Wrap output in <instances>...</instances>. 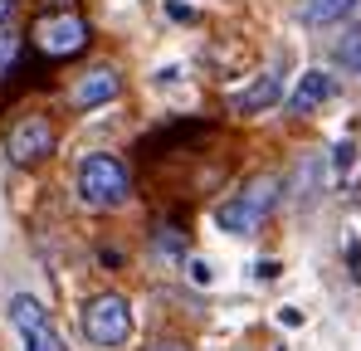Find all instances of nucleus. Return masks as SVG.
<instances>
[{
	"mask_svg": "<svg viewBox=\"0 0 361 351\" xmlns=\"http://www.w3.org/2000/svg\"><path fill=\"white\" fill-rule=\"evenodd\" d=\"M332 161H337V171H347L352 166V142H337V156Z\"/></svg>",
	"mask_w": 361,
	"mask_h": 351,
	"instance_id": "2eb2a0df",
	"label": "nucleus"
},
{
	"mask_svg": "<svg viewBox=\"0 0 361 351\" xmlns=\"http://www.w3.org/2000/svg\"><path fill=\"white\" fill-rule=\"evenodd\" d=\"M357 15V0H302V25L322 30V25H342Z\"/></svg>",
	"mask_w": 361,
	"mask_h": 351,
	"instance_id": "9d476101",
	"label": "nucleus"
},
{
	"mask_svg": "<svg viewBox=\"0 0 361 351\" xmlns=\"http://www.w3.org/2000/svg\"><path fill=\"white\" fill-rule=\"evenodd\" d=\"M157 254H171V259H180V239H176V230H161V234H157Z\"/></svg>",
	"mask_w": 361,
	"mask_h": 351,
	"instance_id": "4468645a",
	"label": "nucleus"
},
{
	"mask_svg": "<svg viewBox=\"0 0 361 351\" xmlns=\"http://www.w3.org/2000/svg\"><path fill=\"white\" fill-rule=\"evenodd\" d=\"M132 327H137V322H132V302H127L122 292H98V297L83 302V337H88L93 347H103V351L127 347Z\"/></svg>",
	"mask_w": 361,
	"mask_h": 351,
	"instance_id": "7ed1b4c3",
	"label": "nucleus"
},
{
	"mask_svg": "<svg viewBox=\"0 0 361 351\" xmlns=\"http://www.w3.org/2000/svg\"><path fill=\"white\" fill-rule=\"evenodd\" d=\"M166 10H171V20H190V5H180V0H171Z\"/></svg>",
	"mask_w": 361,
	"mask_h": 351,
	"instance_id": "a211bd4d",
	"label": "nucleus"
},
{
	"mask_svg": "<svg viewBox=\"0 0 361 351\" xmlns=\"http://www.w3.org/2000/svg\"><path fill=\"white\" fill-rule=\"evenodd\" d=\"M15 10V0H0V25H5V15Z\"/></svg>",
	"mask_w": 361,
	"mask_h": 351,
	"instance_id": "aec40b11",
	"label": "nucleus"
},
{
	"mask_svg": "<svg viewBox=\"0 0 361 351\" xmlns=\"http://www.w3.org/2000/svg\"><path fill=\"white\" fill-rule=\"evenodd\" d=\"M122 93L118 68H88L78 83H73V108H103Z\"/></svg>",
	"mask_w": 361,
	"mask_h": 351,
	"instance_id": "1a4fd4ad",
	"label": "nucleus"
},
{
	"mask_svg": "<svg viewBox=\"0 0 361 351\" xmlns=\"http://www.w3.org/2000/svg\"><path fill=\"white\" fill-rule=\"evenodd\" d=\"M337 63L352 68V73H361V35H347V39L337 44Z\"/></svg>",
	"mask_w": 361,
	"mask_h": 351,
	"instance_id": "9b49d317",
	"label": "nucleus"
},
{
	"mask_svg": "<svg viewBox=\"0 0 361 351\" xmlns=\"http://www.w3.org/2000/svg\"><path fill=\"white\" fill-rule=\"evenodd\" d=\"M10 322L20 327V337H25V351H59L54 332H49V312L39 307V297H30V292H15V297H10Z\"/></svg>",
	"mask_w": 361,
	"mask_h": 351,
	"instance_id": "423d86ee",
	"label": "nucleus"
},
{
	"mask_svg": "<svg viewBox=\"0 0 361 351\" xmlns=\"http://www.w3.org/2000/svg\"><path fill=\"white\" fill-rule=\"evenodd\" d=\"M185 269H190V283L195 288H210L215 283V264L210 259H185Z\"/></svg>",
	"mask_w": 361,
	"mask_h": 351,
	"instance_id": "ddd939ff",
	"label": "nucleus"
},
{
	"mask_svg": "<svg viewBox=\"0 0 361 351\" xmlns=\"http://www.w3.org/2000/svg\"><path fill=\"white\" fill-rule=\"evenodd\" d=\"M73 185H78V200H83L88 210H118V205H127V195H132L127 166H122L118 156H108V152H88V156L78 161Z\"/></svg>",
	"mask_w": 361,
	"mask_h": 351,
	"instance_id": "f257e3e1",
	"label": "nucleus"
},
{
	"mask_svg": "<svg viewBox=\"0 0 361 351\" xmlns=\"http://www.w3.org/2000/svg\"><path fill=\"white\" fill-rule=\"evenodd\" d=\"M279 190H283V180H279V176H254L240 195H230V200L215 210V225H220L225 234H235V239L254 234L264 220H269V215H274Z\"/></svg>",
	"mask_w": 361,
	"mask_h": 351,
	"instance_id": "f03ea898",
	"label": "nucleus"
},
{
	"mask_svg": "<svg viewBox=\"0 0 361 351\" xmlns=\"http://www.w3.org/2000/svg\"><path fill=\"white\" fill-rule=\"evenodd\" d=\"M35 44L49 58H68V54H78V49L88 44V25H83L78 15H68V10L44 15V20L35 25Z\"/></svg>",
	"mask_w": 361,
	"mask_h": 351,
	"instance_id": "39448f33",
	"label": "nucleus"
},
{
	"mask_svg": "<svg viewBox=\"0 0 361 351\" xmlns=\"http://www.w3.org/2000/svg\"><path fill=\"white\" fill-rule=\"evenodd\" d=\"M283 63H274V68H264L259 78H249V88H240L235 98H230V108L240 117H259V113H269V108H279L283 103Z\"/></svg>",
	"mask_w": 361,
	"mask_h": 351,
	"instance_id": "0eeeda50",
	"label": "nucleus"
},
{
	"mask_svg": "<svg viewBox=\"0 0 361 351\" xmlns=\"http://www.w3.org/2000/svg\"><path fill=\"white\" fill-rule=\"evenodd\" d=\"M54 152V127H49V117L30 113L20 117L15 127H10V137H5V156L15 161V166H35V161H44Z\"/></svg>",
	"mask_w": 361,
	"mask_h": 351,
	"instance_id": "20e7f679",
	"label": "nucleus"
},
{
	"mask_svg": "<svg viewBox=\"0 0 361 351\" xmlns=\"http://www.w3.org/2000/svg\"><path fill=\"white\" fill-rule=\"evenodd\" d=\"M147 351H185L180 342H157V347H147Z\"/></svg>",
	"mask_w": 361,
	"mask_h": 351,
	"instance_id": "6ab92c4d",
	"label": "nucleus"
},
{
	"mask_svg": "<svg viewBox=\"0 0 361 351\" xmlns=\"http://www.w3.org/2000/svg\"><path fill=\"white\" fill-rule=\"evenodd\" d=\"M357 190H361V176H357Z\"/></svg>",
	"mask_w": 361,
	"mask_h": 351,
	"instance_id": "412c9836",
	"label": "nucleus"
},
{
	"mask_svg": "<svg viewBox=\"0 0 361 351\" xmlns=\"http://www.w3.org/2000/svg\"><path fill=\"white\" fill-rule=\"evenodd\" d=\"M15 54H20V35H15L10 25H0V73H10Z\"/></svg>",
	"mask_w": 361,
	"mask_h": 351,
	"instance_id": "f8f14e48",
	"label": "nucleus"
},
{
	"mask_svg": "<svg viewBox=\"0 0 361 351\" xmlns=\"http://www.w3.org/2000/svg\"><path fill=\"white\" fill-rule=\"evenodd\" d=\"M279 322H283V327H302V312H298V307H283Z\"/></svg>",
	"mask_w": 361,
	"mask_h": 351,
	"instance_id": "dca6fc26",
	"label": "nucleus"
},
{
	"mask_svg": "<svg viewBox=\"0 0 361 351\" xmlns=\"http://www.w3.org/2000/svg\"><path fill=\"white\" fill-rule=\"evenodd\" d=\"M254 278H264V283H269V278H279V264H269V259H264V264H259V273H254Z\"/></svg>",
	"mask_w": 361,
	"mask_h": 351,
	"instance_id": "f3484780",
	"label": "nucleus"
},
{
	"mask_svg": "<svg viewBox=\"0 0 361 351\" xmlns=\"http://www.w3.org/2000/svg\"><path fill=\"white\" fill-rule=\"evenodd\" d=\"M332 98H337V78L327 68H307L293 83V93H288V113H312V108H322Z\"/></svg>",
	"mask_w": 361,
	"mask_h": 351,
	"instance_id": "6e6552de",
	"label": "nucleus"
}]
</instances>
